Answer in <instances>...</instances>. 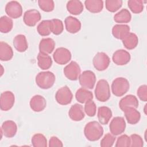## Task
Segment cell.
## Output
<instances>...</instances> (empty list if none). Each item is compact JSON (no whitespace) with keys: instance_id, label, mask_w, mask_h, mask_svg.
<instances>
[{"instance_id":"d4e9b609","label":"cell","mask_w":147,"mask_h":147,"mask_svg":"<svg viewBox=\"0 0 147 147\" xmlns=\"http://www.w3.org/2000/svg\"><path fill=\"white\" fill-rule=\"evenodd\" d=\"M13 57V51L12 48L6 42L1 41L0 42V60L3 61L10 60Z\"/></svg>"},{"instance_id":"277c9868","label":"cell","mask_w":147,"mask_h":147,"mask_svg":"<svg viewBox=\"0 0 147 147\" xmlns=\"http://www.w3.org/2000/svg\"><path fill=\"white\" fill-rule=\"evenodd\" d=\"M111 91L116 96L124 95L129 90L130 83L129 80L123 77L115 78L111 84Z\"/></svg>"},{"instance_id":"74e56055","label":"cell","mask_w":147,"mask_h":147,"mask_svg":"<svg viewBox=\"0 0 147 147\" xmlns=\"http://www.w3.org/2000/svg\"><path fill=\"white\" fill-rule=\"evenodd\" d=\"M38 5L39 7L45 12H51L55 8V3L52 0H39Z\"/></svg>"},{"instance_id":"4fadbf2b","label":"cell","mask_w":147,"mask_h":147,"mask_svg":"<svg viewBox=\"0 0 147 147\" xmlns=\"http://www.w3.org/2000/svg\"><path fill=\"white\" fill-rule=\"evenodd\" d=\"M41 18V16L39 11L34 9L26 11L23 16L24 22L28 26H35Z\"/></svg>"},{"instance_id":"836d02e7","label":"cell","mask_w":147,"mask_h":147,"mask_svg":"<svg viewBox=\"0 0 147 147\" xmlns=\"http://www.w3.org/2000/svg\"><path fill=\"white\" fill-rule=\"evenodd\" d=\"M31 142L34 147H46L48 145L46 137L41 133L34 134L32 137Z\"/></svg>"},{"instance_id":"83f0119b","label":"cell","mask_w":147,"mask_h":147,"mask_svg":"<svg viewBox=\"0 0 147 147\" xmlns=\"http://www.w3.org/2000/svg\"><path fill=\"white\" fill-rule=\"evenodd\" d=\"M38 66L43 70H46L51 68L52 64V60L51 56L42 52H39L37 56Z\"/></svg>"},{"instance_id":"e0dca14e","label":"cell","mask_w":147,"mask_h":147,"mask_svg":"<svg viewBox=\"0 0 147 147\" xmlns=\"http://www.w3.org/2000/svg\"><path fill=\"white\" fill-rule=\"evenodd\" d=\"M65 27L67 31L70 33H76L81 29V22L76 17L68 16L64 20Z\"/></svg>"},{"instance_id":"ffe728a7","label":"cell","mask_w":147,"mask_h":147,"mask_svg":"<svg viewBox=\"0 0 147 147\" xmlns=\"http://www.w3.org/2000/svg\"><path fill=\"white\" fill-rule=\"evenodd\" d=\"M125 117L127 122L131 125H135L137 123L141 118V114L134 107H128L125 109L123 111Z\"/></svg>"},{"instance_id":"9c48e42d","label":"cell","mask_w":147,"mask_h":147,"mask_svg":"<svg viewBox=\"0 0 147 147\" xmlns=\"http://www.w3.org/2000/svg\"><path fill=\"white\" fill-rule=\"evenodd\" d=\"M63 72L68 79L76 80L79 79L81 74V69L79 65L76 61H71L64 67Z\"/></svg>"},{"instance_id":"6da1fadb","label":"cell","mask_w":147,"mask_h":147,"mask_svg":"<svg viewBox=\"0 0 147 147\" xmlns=\"http://www.w3.org/2000/svg\"><path fill=\"white\" fill-rule=\"evenodd\" d=\"M86 138L90 141L99 140L103 134V129L101 124L95 121L87 123L84 128Z\"/></svg>"},{"instance_id":"ba28073f","label":"cell","mask_w":147,"mask_h":147,"mask_svg":"<svg viewBox=\"0 0 147 147\" xmlns=\"http://www.w3.org/2000/svg\"><path fill=\"white\" fill-rule=\"evenodd\" d=\"M71 52L68 49L64 47L57 48L53 54L54 61L60 65L67 64L71 60Z\"/></svg>"},{"instance_id":"4316f807","label":"cell","mask_w":147,"mask_h":147,"mask_svg":"<svg viewBox=\"0 0 147 147\" xmlns=\"http://www.w3.org/2000/svg\"><path fill=\"white\" fill-rule=\"evenodd\" d=\"M84 5L87 10L92 13L100 12L103 8V2L102 0H86Z\"/></svg>"},{"instance_id":"44dd1931","label":"cell","mask_w":147,"mask_h":147,"mask_svg":"<svg viewBox=\"0 0 147 147\" xmlns=\"http://www.w3.org/2000/svg\"><path fill=\"white\" fill-rule=\"evenodd\" d=\"M130 33V27L126 24H116L112 28V34L117 39L122 40Z\"/></svg>"},{"instance_id":"7c38bea8","label":"cell","mask_w":147,"mask_h":147,"mask_svg":"<svg viewBox=\"0 0 147 147\" xmlns=\"http://www.w3.org/2000/svg\"><path fill=\"white\" fill-rule=\"evenodd\" d=\"M15 96L14 94L10 91H6L1 94L0 107L2 111H8L14 106Z\"/></svg>"},{"instance_id":"5b68a950","label":"cell","mask_w":147,"mask_h":147,"mask_svg":"<svg viewBox=\"0 0 147 147\" xmlns=\"http://www.w3.org/2000/svg\"><path fill=\"white\" fill-rule=\"evenodd\" d=\"M79 81L82 88L91 90L94 87L96 83V76L94 72L86 70L80 74Z\"/></svg>"},{"instance_id":"d6986e66","label":"cell","mask_w":147,"mask_h":147,"mask_svg":"<svg viewBox=\"0 0 147 147\" xmlns=\"http://www.w3.org/2000/svg\"><path fill=\"white\" fill-rule=\"evenodd\" d=\"M139 102L137 97L133 95H127L122 98L119 102V107L121 110L123 111L128 107H134L137 109L138 107Z\"/></svg>"},{"instance_id":"ab89813d","label":"cell","mask_w":147,"mask_h":147,"mask_svg":"<svg viewBox=\"0 0 147 147\" xmlns=\"http://www.w3.org/2000/svg\"><path fill=\"white\" fill-rule=\"evenodd\" d=\"M116 140L115 136L111 133H107L101 140L100 145L102 147H111Z\"/></svg>"},{"instance_id":"7a4b0ae2","label":"cell","mask_w":147,"mask_h":147,"mask_svg":"<svg viewBox=\"0 0 147 147\" xmlns=\"http://www.w3.org/2000/svg\"><path fill=\"white\" fill-rule=\"evenodd\" d=\"M56 80L54 74L51 71H42L39 72L36 76V84L42 89L47 90L51 88Z\"/></svg>"},{"instance_id":"bcb514c9","label":"cell","mask_w":147,"mask_h":147,"mask_svg":"<svg viewBox=\"0 0 147 147\" xmlns=\"http://www.w3.org/2000/svg\"><path fill=\"white\" fill-rule=\"evenodd\" d=\"M3 68L2 65H1V76H2L3 75Z\"/></svg>"},{"instance_id":"f35d334b","label":"cell","mask_w":147,"mask_h":147,"mask_svg":"<svg viewBox=\"0 0 147 147\" xmlns=\"http://www.w3.org/2000/svg\"><path fill=\"white\" fill-rule=\"evenodd\" d=\"M85 113L89 117H94L96 114V106L92 100H90L85 103L84 107Z\"/></svg>"},{"instance_id":"8992f818","label":"cell","mask_w":147,"mask_h":147,"mask_svg":"<svg viewBox=\"0 0 147 147\" xmlns=\"http://www.w3.org/2000/svg\"><path fill=\"white\" fill-rule=\"evenodd\" d=\"M73 98V94L69 88L64 86L60 88L56 92L55 99L56 102L61 105H67L69 104Z\"/></svg>"},{"instance_id":"f6af8a7d","label":"cell","mask_w":147,"mask_h":147,"mask_svg":"<svg viewBox=\"0 0 147 147\" xmlns=\"http://www.w3.org/2000/svg\"><path fill=\"white\" fill-rule=\"evenodd\" d=\"M146 106H147V105L146 104V105H145V107H144V113H145V115H146V114H147V113H146Z\"/></svg>"},{"instance_id":"b9f144b4","label":"cell","mask_w":147,"mask_h":147,"mask_svg":"<svg viewBox=\"0 0 147 147\" xmlns=\"http://www.w3.org/2000/svg\"><path fill=\"white\" fill-rule=\"evenodd\" d=\"M130 145L131 147H142L144 141L140 136L137 134H133L130 136Z\"/></svg>"},{"instance_id":"3957f363","label":"cell","mask_w":147,"mask_h":147,"mask_svg":"<svg viewBox=\"0 0 147 147\" xmlns=\"http://www.w3.org/2000/svg\"><path fill=\"white\" fill-rule=\"evenodd\" d=\"M96 99L102 102L107 101L111 96L110 86L105 79H100L96 83L95 89Z\"/></svg>"},{"instance_id":"7bdbcfd3","label":"cell","mask_w":147,"mask_h":147,"mask_svg":"<svg viewBox=\"0 0 147 147\" xmlns=\"http://www.w3.org/2000/svg\"><path fill=\"white\" fill-rule=\"evenodd\" d=\"M137 94L139 99L144 102L147 101V86L143 84L140 86L137 91Z\"/></svg>"},{"instance_id":"ee69618b","label":"cell","mask_w":147,"mask_h":147,"mask_svg":"<svg viewBox=\"0 0 147 147\" xmlns=\"http://www.w3.org/2000/svg\"><path fill=\"white\" fill-rule=\"evenodd\" d=\"M48 146L50 147H62L63 146V144L61 141L57 137L52 136L49 139Z\"/></svg>"},{"instance_id":"d6a6232c","label":"cell","mask_w":147,"mask_h":147,"mask_svg":"<svg viewBox=\"0 0 147 147\" xmlns=\"http://www.w3.org/2000/svg\"><path fill=\"white\" fill-rule=\"evenodd\" d=\"M37 32L41 36H49L51 33V20L42 21L37 27Z\"/></svg>"},{"instance_id":"cb8c5ba5","label":"cell","mask_w":147,"mask_h":147,"mask_svg":"<svg viewBox=\"0 0 147 147\" xmlns=\"http://www.w3.org/2000/svg\"><path fill=\"white\" fill-rule=\"evenodd\" d=\"M14 47L19 52H24L26 51L28 48V44L26 38L24 34L16 35L13 42Z\"/></svg>"},{"instance_id":"8d00e7d4","label":"cell","mask_w":147,"mask_h":147,"mask_svg":"<svg viewBox=\"0 0 147 147\" xmlns=\"http://www.w3.org/2000/svg\"><path fill=\"white\" fill-rule=\"evenodd\" d=\"M122 2L121 0H106L105 1L106 8L110 12H115L121 7Z\"/></svg>"},{"instance_id":"9a60e30c","label":"cell","mask_w":147,"mask_h":147,"mask_svg":"<svg viewBox=\"0 0 147 147\" xmlns=\"http://www.w3.org/2000/svg\"><path fill=\"white\" fill-rule=\"evenodd\" d=\"M17 126L15 122L11 120H7L3 122L1 126V137L3 134L6 137H13L17 133Z\"/></svg>"},{"instance_id":"f546056e","label":"cell","mask_w":147,"mask_h":147,"mask_svg":"<svg viewBox=\"0 0 147 147\" xmlns=\"http://www.w3.org/2000/svg\"><path fill=\"white\" fill-rule=\"evenodd\" d=\"M124 47L129 50L134 49L138 44V38L137 36L134 33L130 32L122 40Z\"/></svg>"},{"instance_id":"1f68e13d","label":"cell","mask_w":147,"mask_h":147,"mask_svg":"<svg viewBox=\"0 0 147 147\" xmlns=\"http://www.w3.org/2000/svg\"><path fill=\"white\" fill-rule=\"evenodd\" d=\"M13 27V22L9 17L3 16L0 18V31L3 33H9Z\"/></svg>"},{"instance_id":"603a6c76","label":"cell","mask_w":147,"mask_h":147,"mask_svg":"<svg viewBox=\"0 0 147 147\" xmlns=\"http://www.w3.org/2000/svg\"><path fill=\"white\" fill-rule=\"evenodd\" d=\"M55 47V42L51 38H42L39 44V51L40 52H42L45 54L51 53Z\"/></svg>"},{"instance_id":"8fae6325","label":"cell","mask_w":147,"mask_h":147,"mask_svg":"<svg viewBox=\"0 0 147 147\" xmlns=\"http://www.w3.org/2000/svg\"><path fill=\"white\" fill-rule=\"evenodd\" d=\"M110 133L114 136L123 133L126 129V122L122 117H115L113 118L109 125Z\"/></svg>"},{"instance_id":"4dcf8cb0","label":"cell","mask_w":147,"mask_h":147,"mask_svg":"<svg viewBox=\"0 0 147 147\" xmlns=\"http://www.w3.org/2000/svg\"><path fill=\"white\" fill-rule=\"evenodd\" d=\"M131 15L126 9H121L114 16V20L119 24L128 23L131 21Z\"/></svg>"},{"instance_id":"52a82bcc","label":"cell","mask_w":147,"mask_h":147,"mask_svg":"<svg viewBox=\"0 0 147 147\" xmlns=\"http://www.w3.org/2000/svg\"><path fill=\"white\" fill-rule=\"evenodd\" d=\"M110 63V59L105 52H98L92 59V64L94 68L99 71L106 69L109 67Z\"/></svg>"},{"instance_id":"2e32d148","label":"cell","mask_w":147,"mask_h":147,"mask_svg":"<svg viewBox=\"0 0 147 147\" xmlns=\"http://www.w3.org/2000/svg\"><path fill=\"white\" fill-rule=\"evenodd\" d=\"M30 109L35 112L43 111L47 106V101L44 97L40 95H35L30 100Z\"/></svg>"},{"instance_id":"ac0fdd59","label":"cell","mask_w":147,"mask_h":147,"mask_svg":"<svg viewBox=\"0 0 147 147\" xmlns=\"http://www.w3.org/2000/svg\"><path fill=\"white\" fill-rule=\"evenodd\" d=\"M69 117L74 121H80L85 117V112L84 107L80 104L75 103L72 105L69 111Z\"/></svg>"},{"instance_id":"60d3db41","label":"cell","mask_w":147,"mask_h":147,"mask_svg":"<svg viewBox=\"0 0 147 147\" xmlns=\"http://www.w3.org/2000/svg\"><path fill=\"white\" fill-rule=\"evenodd\" d=\"M130 145V138L126 134H123L119 136L117 140L116 147H129Z\"/></svg>"},{"instance_id":"f1b7e54d","label":"cell","mask_w":147,"mask_h":147,"mask_svg":"<svg viewBox=\"0 0 147 147\" xmlns=\"http://www.w3.org/2000/svg\"><path fill=\"white\" fill-rule=\"evenodd\" d=\"M75 98L78 102L80 103H85L88 100H92L93 94L91 91L82 87L76 91Z\"/></svg>"},{"instance_id":"d590c367","label":"cell","mask_w":147,"mask_h":147,"mask_svg":"<svg viewBox=\"0 0 147 147\" xmlns=\"http://www.w3.org/2000/svg\"><path fill=\"white\" fill-rule=\"evenodd\" d=\"M51 33L55 35L60 34L64 30L63 22L57 18H54L51 20Z\"/></svg>"},{"instance_id":"7402d4cb","label":"cell","mask_w":147,"mask_h":147,"mask_svg":"<svg viewBox=\"0 0 147 147\" xmlns=\"http://www.w3.org/2000/svg\"><path fill=\"white\" fill-rule=\"evenodd\" d=\"M111 110L107 106H101L98 110V119L102 125H107L112 117Z\"/></svg>"},{"instance_id":"30bf717a","label":"cell","mask_w":147,"mask_h":147,"mask_svg":"<svg viewBox=\"0 0 147 147\" xmlns=\"http://www.w3.org/2000/svg\"><path fill=\"white\" fill-rule=\"evenodd\" d=\"M5 13L11 18L16 19L22 15L21 5L16 1H11L7 3L5 8Z\"/></svg>"},{"instance_id":"e575fe53","label":"cell","mask_w":147,"mask_h":147,"mask_svg":"<svg viewBox=\"0 0 147 147\" xmlns=\"http://www.w3.org/2000/svg\"><path fill=\"white\" fill-rule=\"evenodd\" d=\"M144 2L141 0H129L127 2V5L133 13L138 14L144 10Z\"/></svg>"},{"instance_id":"484cf974","label":"cell","mask_w":147,"mask_h":147,"mask_svg":"<svg viewBox=\"0 0 147 147\" xmlns=\"http://www.w3.org/2000/svg\"><path fill=\"white\" fill-rule=\"evenodd\" d=\"M66 7L68 11L72 15H79L81 14L84 9L82 2L78 0L68 1Z\"/></svg>"},{"instance_id":"5bb4252c","label":"cell","mask_w":147,"mask_h":147,"mask_svg":"<svg viewBox=\"0 0 147 147\" xmlns=\"http://www.w3.org/2000/svg\"><path fill=\"white\" fill-rule=\"evenodd\" d=\"M130 53L124 49H118L115 51L112 56V60L117 65H123L127 64L130 60Z\"/></svg>"}]
</instances>
